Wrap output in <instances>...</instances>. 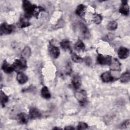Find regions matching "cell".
Wrapping results in <instances>:
<instances>
[{
	"label": "cell",
	"mask_w": 130,
	"mask_h": 130,
	"mask_svg": "<svg viewBox=\"0 0 130 130\" xmlns=\"http://www.w3.org/2000/svg\"><path fill=\"white\" fill-rule=\"evenodd\" d=\"M64 129H68V130H69V129H74V128L72 126H67L64 127Z\"/></svg>",
	"instance_id": "cell-31"
},
{
	"label": "cell",
	"mask_w": 130,
	"mask_h": 130,
	"mask_svg": "<svg viewBox=\"0 0 130 130\" xmlns=\"http://www.w3.org/2000/svg\"><path fill=\"white\" fill-rule=\"evenodd\" d=\"M29 117L31 119H36L40 118L41 116V113L37 108L32 107L29 109Z\"/></svg>",
	"instance_id": "cell-9"
},
{
	"label": "cell",
	"mask_w": 130,
	"mask_h": 130,
	"mask_svg": "<svg viewBox=\"0 0 130 130\" xmlns=\"http://www.w3.org/2000/svg\"><path fill=\"white\" fill-rule=\"evenodd\" d=\"M122 126H124L125 127H129V120H126V121L123 122V123H122Z\"/></svg>",
	"instance_id": "cell-30"
},
{
	"label": "cell",
	"mask_w": 130,
	"mask_h": 130,
	"mask_svg": "<svg viewBox=\"0 0 130 130\" xmlns=\"http://www.w3.org/2000/svg\"><path fill=\"white\" fill-rule=\"evenodd\" d=\"M42 96L46 99H48L51 97V94L49 91L48 88L46 86H43L41 91Z\"/></svg>",
	"instance_id": "cell-18"
},
{
	"label": "cell",
	"mask_w": 130,
	"mask_h": 130,
	"mask_svg": "<svg viewBox=\"0 0 130 130\" xmlns=\"http://www.w3.org/2000/svg\"><path fill=\"white\" fill-rule=\"evenodd\" d=\"M16 79L20 84H24L28 80L27 76L22 72H19L17 73Z\"/></svg>",
	"instance_id": "cell-15"
},
{
	"label": "cell",
	"mask_w": 130,
	"mask_h": 130,
	"mask_svg": "<svg viewBox=\"0 0 130 130\" xmlns=\"http://www.w3.org/2000/svg\"><path fill=\"white\" fill-rule=\"evenodd\" d=\"M60 45L61 47L65 50L71 49L70 42L67 39L62 40L60 43Z\"/></svg>",
	"instance_id": "cell-20"
},
{
	"label": "cell",
	"mask_w": 130,
	"mask_h": 130,
	"mask_svg": "<svg viewBox=\"0 0 130 130\" xmlns=\"http://www.w3.org/2000/svg\"><path fill=\"white\" fill-rule=\"evenodd\" d=\"M72 84L76 89H78L81 85V80L80 77L78 75H74L72 79Z\"/></svg>",
	"instance_id": "cell-8"
},
{
	"label": "cell",
	"mask_w": 130,
	"mask_h": 130,
	"mask_svg": "<svg viewBox=\"0 0 130 130\" xmlns=\"http://www.w3.org/2000/svg\"><path fill=\"white\" fill-rule=\"evenodd\" d=\"M88 127L87 124L83 122H80L77 126L78 129H84Z\"/></svg>",
	"instance_id": "cell-28"
},
{
	"label": "cell",
	"mask_w": 130,
	"mask_h": 130,
	"mask_svg": "<svg viewBox=\"0 0 130 130\" xmlns=\"http://www.w3.org/2000/svg\"><path fill=\"white\" fill-rule=\"evenodd\" d=\"M22 7L27 16L32 15L35 16L38 15L36 12V9H37L38 7L35 5L32 4L29 1L26 0L23 1L22 3Z\"/></svg>",
	"instance_id": "cell-1"
},
{
	"label": "cell",
	"mask_w": 130,
	"mask_h": 130,
	"mask_svg": "<svg viewBox=\"0 0 130 130\" xmlns=\"http://www.w3.org/2000/svg\"><path fill=\"white\" fill-rule=\"evenodd\" d=\"M49 52L50 55L54 58H57L60 54V50L57 47L50 45L49 47Z\"/></svg>",
	"instance_id": "cell-7"
},
{
	"label": "cell",
	"mask_w": 130,
	"mask_h": 130,
	"mask_svg": "<svg viewBox=\"0 0 130 130\" xmlns=\"http://www.w3.org/2000/svg\"><path fill=\"white\" fill-rule=\"evenodd\" d=\"M12 66L14 70L18 72H21V71L25 70L26 68V64L24 59H23V60L16 59L13 62Z\"/></svg>",
	"instance_id": "cell-2"
},
{
	"label": "cell",
	"mask_w": 130,
	"mask_h": 130,
	"mask_svg": "<svg viewBox=\"0 0 130 130\" xmlns=\"http://www.w3.org/2000/svg\"><path fill=\"white\" fill-rule=\"evenodd\" d=\"M110 66L112 70L118 71L120 69V64L116 59H114L113 61L112 60Z\"/></svg>",
	"instance_id": "cell-19"
},
{
	"label": "cell",
	"mask_w": 130,
	"mask_h": 130,
	"mask_svg": "<svg viewBox=\"0 0 130 130\" xmlns=\"http://www.w3.org/2000/svg\"><path fill=\"white\" fill-rule=\"evenodd\" d=\"M17 120L20 124H26L28 121V116L25 113H19L17 116Z\"/></svg>",
	"instance_id": "cell-13"
},
{
	"label": "cell",
	"mask_w": 130,
	"mask_h": 130,
	"mask_svg": "<svg viewBox=\"0 0 130 130\" xmlns=\"http://www.w3.org/2000/svg\"><path fill=\"white\" fill-rule=\"evenodd\" d=\"M118 55L120 59L126 58L129 55V50L127 48L121 47L118 50Z\"/></svg>",
	"instance_id": "cell-5"
},
{
	"label": "cell",
	"mask_w": 130,
	"mask_h": 130,
	"mask_svg": "<svg viewBox=\"0 0 130 130\" xmlns=\"http://www.w3.org/2000/svg\"><path fill=\"white\" fill-rule=\"evenodd\" d=\"M75 98L80 103L81 105H83L87 101V93L85 90H81L76 92L75 94Z\"/></svg>",
	"instance_id": "cell-3"
},
{
	"label": "cell",
	"mask_w": 130,
	"mask_h": 130,
	"mask_svg": "<svg viewBox=\"0 0 130 130\" xmlns=\"http://www.w3.org/2000/svg\"><path fill=\"white\" fill-rule=\"evenodd\" d=\"M71 57H72V60H73L75 62L78 63V62H80L82 61V58L80 56H79L78 55L76 54L75 53H73L72 54Z\"/></svg>",
	"instance_id": "cell-26"
},
{
	"label": "cell",
	"mask_w": 130,
	"mask_h": 130,
	"mask_svg": "<svg viewBox=\"0 0 130 130\" xmlns=\"http://www.w3.org/2000/svg\"><path fill=\"white\" fill-rule=\"evenodd\" d=\"M78 28L79 29L80 32L82 34V35L83 36V37L85 38H86L87 37H89V31L86 27V26L82 23L80 22L78 24Z\"/></svg>",
	"instance_id": "cell-11"
},
{
	"label": "cell",
	"mask_w": 130,
	"mask_h": 130,
	"mask_svg": "<svg viewBox=\"0 0 130 130\" xmlns=\"http://www.w3.org/2000/svg\"><path fill=\"white\" fill-rule=\"evenodd\" d=\"M112 57L110 56H104L101 54H99L97 56V62L102 65H109L112 62Z\"/></svg>",
	"instance_id": "cell-4"
},
{
	"label": "cell",
	"mask_w": 130,
	"mask_h": 130,
	"mask_svg": "<svg viewBox=\"0 0 130 130\" xmlns=\"http://www.w3.org/2000/svg\"><path fill=\"white\" fill-rule=\"evenodd\" d=\"M118 24L117 22L115 21H110L107 25V28L110 30H113L117 28Z\"/></svg>",
	"instance_id": "cell-25"
},
{
	"label": "cell",
	"mask_w": 130,
	"mask_h": 130,
	"mask_svg": "<svg viewBox=\"0 0 130 130\" xmlns=\"http://www.w3.org/2000/svg\"><path fill=\"white\" fill-rule=\"evenodd\" d=\"M1 104L3 106H5V104L8 101V96L2 91H1Z\"/></svg>",
	"instance_id": "cell-24"
},
{
	"label": "cell",
	"mask_w": 130,
	"mask_h": 130,
	"mask_svg": "<svg viewBox=\"0 0 130 130\" xmlns=\"http://www.w3.org/2000/svg\"><path fill=\"white\" fill-rule=\"evenodd\" d=\"M86 6L83 4L78 6L76 10V13L80 17H83L85 14Z\"/></svg>",
	"instance_id": "cell-16"
},
{
	"label": "cell",
	"mask_w": 130,
	"mask_h": 130,
	"mask_svg": "<svg viewBox=\"0 0 130 130\" xmlns=\"http://www.w3.org/2000/svg\"><path fill=\"white\" fill-rule=\"evenodd\" d=\"M2 69L4 72L7 74H10L15 71L13 66L8 63L6 60L4 61L2 66Z\"/></svg>",
	"instance_id": "cell-12"
},
{
	"label": "cell",
	"mask_w": 130,
	"mask_h": 130,
	"mask_svg": "<svg viewBox=\"0 0 130 130\" xmlns=\"http://www.w3.org/2000/svg\"><path fill=\"white\" fill-rule=\"evenodd\" d=\"M101 79L104 82H109L114 80V77L111 75L109 72L103 73L101 75Z\"/></svg>",
	"instance_id": "cell-14"
},
{
	"label": "cell",
	"mask_w": 130,
	"mask_h": 130,
	"mask_svg": "<svg viewBox=\"0 0 130 130\" xmlns=\"http://www.w3.org/2000/svg\"><path fill=\"white\" fill-rule=\"evenodd\" d=\"M75 49L78 52H83L85 49V46L82 41L78 40L75 45Z\"/></svg>",
	"instance_id": "cell-17"
},
{
	"label": "cell",
	"mask_w": 130,
	"mask_h": 130,
	"mask_svg": "<svg viewBox=\"0 0 130 130\" xmlns=\"http://www.w3.org/2000/svg\"><path fill=\"white\" fill-rule=\"evenodd\" d=\"M19 26L21 28H24L25 27H27L30 25V23L27 19V17H22L21 18L19 22Z\"/></svg>",
	"instance_id": "cell-22"
},
{
	"label": "cell",
	"mask_w": 130,
	"mask_h": 130,
	"mask_svg": "<svg viewBox=\"0 0 130 130\" xmlns=\"http://www.w3.org/2000/svg\"><path fill=\"white\" fill-rule=\"evenodd\" d=\"M1 32L4 34H9L13 30V26L6 23H3L1 25Z\"/></svg>",
	"instance_id": "cell-6"
},
{
	"label": "cell",
	"mask_w": 130,
	"mask_h": 130,
	"mask_svg": "<svg viewBox=\"0 0 130 130\" xmlns=\"http://www.w3.org/2000/svg\"><path fill=\"white\" fill-rule=\"evenodd\" d=\"M120 79L121 82L125 83L129 81L130 75L129 72H126L123 73L120 77Z\"/></svg>",
	"instance_id": "cell-23"
},
{
	"label": "cell",
	"mask_w": 130,
	"mask_h": 130,
	"mask_svg": "<svg viewBox=\"0 0 130 130\" xmlns=\"http://www.w3.org/2000/svg\"><path fill=\"white\" fill-rule=\"evenodd\" d=\"M102 17L100 14H95L93 17V21L95 23L99 24L101 23Z\"/></svg>",
	"instance_id": "cell-27"
},
{
	"label": "cell",
	"mask_w": 130,
	"mask_h": 130,
	"mask_svg": "<svg viewBox=\"0 0 130 130\" xmlns=\"http://www.w3.org/2000/svg\"><path fill=\"white\" fill-rule=\"evenodd\" d=\"M84 61H85V63L87 65V66H90L91 63V58L88 57V56H86L85 58H84Z\"/></svg>",
	"instance_id": "cell-29"
},
{
	"label": "cell",
	"mask_w": 130,
	"mask_h": 130,
	"mask_svg": "<svg viewBox=\"0 0 130 130\" xmlns=\"http://www.w3.org/2000/svg\"><path fill=\"white\" fill-rule=\"evenodd\" d=\"M31 54V50L28 46H26L21 52V57L23 59H25L30 56Z\"/></svg>",
	"instance_id": "cell-21"
},
{
	"label": "cell",
	"mask_w": 130,
	"mask_h": 130,
	"mask_svg": "<svg viewBox=\"0 0 130 130\" xmlns=\"http://www.w3.org/2000/svg\"><path fill=\"white\" fill-rule=\"evenodd\" d=\"M119 12L122 14L127 16L128 15L129 12V6L127 5V1H123L122 2V6L119 9Z\"/></svg>",
	"instance_id": "cell-10"
}]
</instances>
